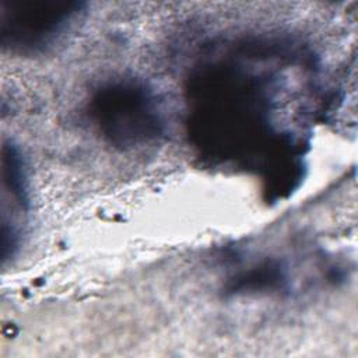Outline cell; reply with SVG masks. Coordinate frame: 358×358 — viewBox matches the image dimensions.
Masks as SVG:
<instances>
[{
  "instance_id": "6da1fadb",
  "label": "cell",
  "mask_w": 358,
  "mask_h": 358,
  "mask_svg": "<svg viewBox=\"0 0 358 358\" xmlns=\"http://www.w3.org/2000/svg\"><path fill=\"white\" fill-rule=\"evenodd\" d=\"M90 115L103 137L123 148L144 145L162 130L155 99L133 81H115L99 88L90 103Z\"/></svg>"
},
{
  "instance_id": "7a4b0ae2",
  "label": "cell",
  "mask_w": 358,
  "mask_h": 358,
  "mask_svg": "<svg viewBox=\"0 0 358 358\" xmlns=\"http://www.w3.org/2000/svg\"><path fill=\"white\" fill-rule=\"evenodd\" d=\"M83 8L76 0H1V43L11 50H41L63 35Z\"/></svg>"
}]
</instances>
